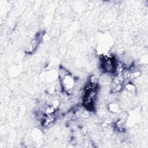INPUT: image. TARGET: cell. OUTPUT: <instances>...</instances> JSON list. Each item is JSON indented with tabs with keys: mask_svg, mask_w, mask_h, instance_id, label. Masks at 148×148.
Here are the masks:
<instances>
[{
	"mask_svg": "<svg viewBox=\"0 0 148 148\" xmlns=\"http://www.w3.org/2000/svg\"><path fill=\"white\" fill-rule=\"evenodd\" d=\"M61 85L65 91H70L75 86L73 78L69 74L65 73L62 77Z\"/></svg>",
	"mask_w": 148,
	"mask_h": 148,
	"instance_id": "1",
	"label": "cell"
},
{
	"mask_svg": "<svg viewBox=\"0 0 148 148\" xmlns=\"http://www.w3.org/2000/svg\"><path fill=\"white\" fill-rule=\"evenodd\" d=\"M39 41L40 40L38 39V38H35V39H33L32 40H31L28 44V45L26 46L25 49V51L28 54L32 53L34 51H35V50L38 47V46L39 45Z\"/></svg>",
	"mask_w": 148,
	"mask_h": 148,
	"instance_id": "2",
	"label": "cell"
},
{
	"mask_svg": "<svg viewBox=\"0 0 148 148\" xmlns=\"http://www.w3.org/2000/svg\"><path fill=\"white\" fill-rule=\"evenodd\" d=\"M125 91L128 95H133L135 92V87L132 83H128L125 84Z\"/></svg>",
	"mask_w": 148,
	"mask_h": 148,
	"instance_id": "3",
	"label": "cell"
},
{
	"mask_svg": "<svg viewBox=\"0 0 148 148\" xmlns=\"http://www.w3.org/2000/svg\"><path fill=\"white\" fill-rule=\"evenodd\" d=\"M109 109L111 112H114V113H117L119 112L120 109L118 105L116 103H112L109 105Z\"/></svg>",
	"mask_w": 148,
	"mask_h": 148,
	"instance_id": "4",
	"label": "cell"
}]
</instances>
